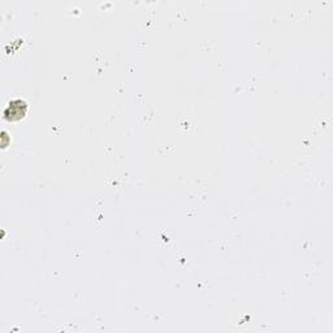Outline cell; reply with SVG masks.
Here are the masks:
<instances>
[{
    "label": "cell",
    "instance_id": "6da1fadb",
    "mask_svg": "<svg viewBox=\"0 0 333 333\" xmlns=\"http://www.w3.org/2000/svg\"><path fill=\"white\" fill-rule=\"evenodd\" d=\"M26 112V104L25 102L21 100H15V102H11L8 105V108L6 109V117L8 120H17L20 117H22Z\"/></svg>",
    "mask_w": 333,
    "mask_h": 333
}]
</instances>
